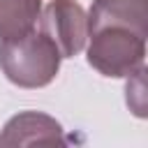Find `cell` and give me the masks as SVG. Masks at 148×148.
I'll list each match as a JSON object with an SVG mask.
<instances>
[{
  "mask_svg": "<svg viewBox=\"0 0 148 148\" xmlns=\"http://www.w3.org/2000/svg\"><path fill=\"white\" fill-rule=\"evenodd\" d=\"M60 51L42 30L0 42V69L18 88H44L60 69Z\"/></svg>",
  "mask_w": 148,
  "mask_h": 148,
  "instance_id": "cell-1",
  "label": "cell"
},
{
  "mask_svg": "<svg viewBox=\"0 0 148 148\" xmlns=\"http://www.w3.org/2000/svg\"><path fill=\"white\" fill-rule=\"evenodd\" d=\"M86 58L92 69L109 79H130L143 67L146 37L127 28H99L88 32Z\"/></svg>",
  "mask_w": 148,
  "mask_h": 148,
  "instance_id": "cell-2",
  "label": "cell"
},
{
  "mask_svg": "<svg viewBox=\"0 0 148 148\" xmlns=\"http://www.w3.org/2000/svg\"><path fill=\"white\" fill-rule=\"evenodd\" d=\"M39 30L56 44L62 58H74L88 42V14L76 0H51L39 14Z\"/></svg>",
  "mask_w": 148,
  "mask_h": 148,
  "instance_id": "cell-3",
  "label": "cell"
},
{
  "mask_svg": "<svg viewBox=\"0 0 148 148\" xmlns=\"http://www.w3.org/2000/svg\"><path fill=\"white\" fill-rule=\"evenodd\" d=\"M65 141L62 125L42 111H21L0 132V146H56Z\"/></svg>",
  "mask_w": 148,
  "mask_h": 148,
  "instance_id": "cell-4",
  "label": "cell"
},
{
  "mask_svg": "<svg viewBox=\"0 0 148 148\" xmlns=\"http://www.w3.org/2000/svg\"><path fill=\"white\" fill-rule=\"evenodd\" d=\"M99 28H127L148 37V0H92L88 32Z\"/></svg>",
  "mask_w": 148,
  "mask_h": 148,
  "instance_id": "cell-5",
  "label": "cell"
},
{
  "mask_svg": "<svg viewBox=\"0 0 148 148\" xmlns=\"http://www.w3.org/2000/svg\"><path fill=\"white\" fill-rule=\"evenodd\" d=\"M42 14V0H0V39L32 30Z\"/></svg>",
  "mask_w": 148,
  "mask_h": 148,
  "instance_id": "cell-6",
  "label": "cell"
}]
</instances>
